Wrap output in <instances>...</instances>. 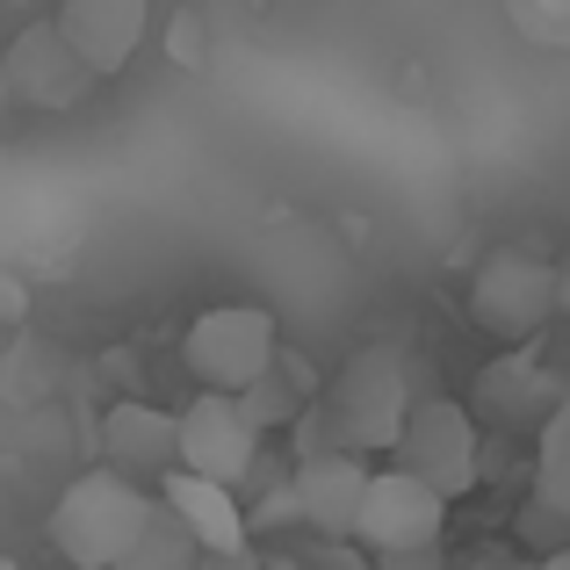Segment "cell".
Segmentation results:
<instances>
[{
    "label": "cell",
    "mask_w": 570,
    "mask_h": 570,
    "mask_svg": "<svg viewBox=\"0 0 570 570\" xmlns=\"http://www.w3.org/2000/svg\"><path fill=\"white\" fill-rule=\"evenodd\" d=\"M419 390H412V362H404L390 340H376V347H354L347 368L333 376V390L318 397L325 412V433H333V455H390L404 433V419H412Z\"/></svg>",
    "instance_id": "1"
},
{
    "label": "cell",
    "mask_w": 570,
    "mask_h": 570,
    "mask_svg": "<svg viewBox=\"0 0 570 570\" xmlns=\"http://www.w3.org/2000/svg\"><path fill=\"white\" fill-rule=\"evenodd\" d=\"M145 513H153V491L145 484H124V476H109V470H87V476H72V484L58 491L43 534H51V549L72 570H116V557L138 542Z\"/></svg>",
    "instance_id": "2"
},
{
    "label": "cell",
    "mask_w": 570,
    "mask_h": 570,
    "mask_svg": "<svg viewBox=\"0 0 570 570\" xmlns=\"http://www.w3.org/2000/svg\"><path fill=\"white\" fill-rule=\"evenodd\" d=\"M557 311H563V275H557V261H542L528 246L484 253V267L470 275V318L499 347H534Z\"/></svg>",
    "instance_id": "3"
},
{
    "label": "cell",
    "mask_w": 570,
    "mask_h": 570,
    "mask_svg": "<svg viewBox=\"0 0 570 570\" xmlns=\"http://www.w3.org/2000/svg\"><path fill=\"white\" fill-rule=\"evenodd\" d=\"M275 354H282V325H275V311H261V304H217V311H203L181 340V362H188V376L203 383V397H246V390L275 368Z\"/></svg>",
    "instance_id": "4"
},
{
    "label": "cell",
    "mask_w": 570,
    "mask_h": 570,
    "mask_svg": "<svg viewBox=\"0 0 570 570\" xmlns=\"http://www.w3.org/2000/svg\"><path fill=\"white\" fill-rule=\"evenodd\" d=\"M390 455H397L390 470H404L412 484H426L441 505L470 499V491L484 484V441H476V419L462 412L455 397H419Z\"/></svg>",
    "instance_id": "5"
},
{
    "label": "cell",
    "mask_w": 570,
    "mask_h": 570,
    "mask_svg": "<svg viewBox=\"0 0 570 570\" xmlns=\"http://www.w3.org/2000/svg\"><path fill=\"white\" fill-rule=\"evenodd\" d=\"M174 470L217 491H238L261 470V433L238 412V397H195L174 412Z\"/></svg>",
    "instance_id": "6"
},
{
    "label": "cell",
    "mask_w": 570,
    "mask_h": 570,
    "mask_svg": "<svg viewBox=\"0 0 570 570\" xmlns=\"http://www.w3.org/2000/svg\"><path fill=\"white\" fill-rule=\"evenodd\" d=\"M441 528H448V505L433 499L426 484H412L404 470H368L362 513H354L347 542H362L376 563H390V557H426V549H441Z\"/></svg>",
    "instance_id": "7"
},
{
    "label": "cell",
    "mask_w": 570,
    "mask_h": 570,
    "mask_svg": "<svg viewBox=\"0 0 570 570\" xmlns=\"http://www.w3.org/2000/svg\"><path fill=\"white\" fill-rule=\"evenodd\" d=\"M0 87H8V109H43V116H66L95 95V80L80 72V58L58 43L51 22H29L8 37L0 51Z\"/></svg>",
    "instance_id": "8"
},
{
    "label": "cell",
    "mask_w": 570,
    "mask_h": 570,
    "mask_svg": "<svg viewBox=\"0 0 570 570\" xmlns=\"http://www.w3.org/2000/svg\"><path fill=\"white\" fill-rule=\"evenodd\" d=\"M58 43L80 58L87 80H116V72L138 58V43L153 37V8L145 0H66L51 14Z\"/></svg>",
    "instance_id": "9"
},
{
    "label": "cell",
    "mask_w": 570,
    "mask_h": 570,
    "mask_svg": "<svg viewBox=\"0 0 570 570\" xmlns=\"http://www.w3.org/2000/svg\"><path fill=\"white\" fill-rule=\"evenodd\" d=\"M462 412H484V419H499V426H520V419H549V412H563V383L549 376V362H542V347H505L499 362H484L476 368V383H470V404Z\"/></svg>",
    "instance_id": "10"
},
{
    "label": "cell",
    "mask_w": 570,
    "mask_h": 570,
    "mask_svg": "<svg viewBox=\"0 0 570 570\" xmlns=\"http://www.w3.org/2000/svg\"><path fill=\"white\" fill-rule=\"evenodd\" d=\"M153 505L195 542V557H238V549H253L238 491H217V484H195V476L167 470V476H159V499H153Z\"/></svg>",
    "instance_id": "11"
},
{
    "label": "cell",
    "mask_w": 570,
    "mask_h": 570,
    "mask_svg": "<svg viewBox=\"0 0 570 570\" xmlns=\"http://www.w3.org/2000/svg\"><path fill=\"white\" fill-rule=\"evenodd\" d=\"M101 462H109V476H124V484L167 476L174 470V412L167 404H145V397L109 404V412H101Z\"/></svg>",
    "instance_id": "12"
},
{
    "label": "cell",
    "mask_w": 570,
    "mask_h": 570,
    "mask_svg": "<svg viewBox=\"0 0 570 570\" xmlns=\"http://www.w3.org/2000/svg\"><path fill=\"white\" fill-rule=\"evenodd\" d=\"M362 484H368V462L354 455H318V462H296L289 470V505L311 534L325 542H347L354 513H362Z\"/></svg>",
    "instance_id": "13"
},
{
    "label": "cell",
    "mask_w": 570,
    "mask_h": 570,
    "mask_svg": "<svg viewBox=\"0 0 570 570\" xmlns=\"http://www.w3.org/2000/svg\"><path fill=\"white\" fill-rule=\"evenodd\" d=\"M304 404H318V397H311V376H304V362L282 347V354H275V368H267V376L253 383L246 397H238V412H246V419H253V433L267 441V433L296 426V412H304Z\"/></svg>",
    "instance_id": "14"
},
{
    "label": "cell",
    "mask_w": 570,
    "mask_h": 570,
    "mask_svg": "<svg viewBox=\"0 0 570 570\" xmlns=\"http://www.w3.org/2000/svg\"><path fill=\"white\" fill-rule=\"evenodd\" d=\"M534 505L570 513V404L542 419V441H534Z\"/></svg>",
    "instance_id": "15"
},
{
    "label": "cell",
    "mask_w": 570,
    "mask_h": 570,
    "mask_svg": "<svg viewBox=\"0 0 570 570\" xmlns=\"http://www.w3.org/2000/svg\"><path fill=\"white\" fill-rule=\"evenodd\" d=\"M116 570H203V557H195V542L153 505V513H145V528H138V542L116 557Z\"/></svg>",
    "instance_id": "16"
},
{
    "label": "cell",
    "mask_w": 570,
    "mask_h": 570,
    "mask_svg": "<svg viewBox=\"0 0 570 570\" xmlns=\"http://www.w3.org/2000/svg\"><path fill=\"white\" fill-rule=\"evenodd\" d=\"M505 22H513L528 43H542V51H563L570 43V8L563 0H505Z\"/></svg>",
    "instance_id": "17"
},
{
    "label": "cell",
    "mask_w": 570,
    "mask_h": 570,
    "mask_svg": "<svg viewBox=\"0 0 570 570\" xmlns=\"http://www.w3.org/2000/svg\"><path fill=\"white\" fill-rule=\"evenodd\" d=\"M167 58L181 72H203L209 66V14L203 8H174L167 14Z\"/></svg>",
    "instance_id": "18"
},
{
    "label": "cell",
    "mask_w": 570,
    "mask_h": 570,
    "mask_svg": "<svg viewBox=\"0 0 570 570\" xmlns=\"http://www.w3.org/2000/svg\"><path fill=\"white\" fill-rule=\"evenodd\" d=\"M513 534L528 549H542V557H570V513H549V505H520V520H513Z\"/></svg>",
    "instance_id": "19"
},
{
    "label": "cell",
    "mask_w": 570,
    "mask_h": 570,
    "mask_svg": "<svg viewBox=\"0 0 570 570\" xmlns=\"http://www.w3.org/2000/svg\"><path fill=\"white\" fill-rule=\"evenodd\" d=\"M22 311H29L22 275H14V267H0V318H8V325H22Z\"/></svg>",
    "instance_id": "20"
},
{
    "label": "cell",
    "mask_w": 570,
    "mask_h": 570,
    "mask_svg": "<svg viewBox=\"0 0 570 570\" xmlns=\"http://www.w3.org/2000/svg\"><path fill=\"white\" fill-rule=\"evenodd\" d=\"M203 570H261L253 549H238V557H203Z\"/></svg>",
    "instance_id": "21"
},
{
    "label": "cell",
    "mask_w": 570,
    "mask_h": 570,
    "mask_svg": "<svg viewBox=\"0 0 570 570\" xmlns=\"http://www.w3.org/2000/svg\"><path fill=\"white\" fill-rule=\"evenodd\" d=\"M333 570H376V563H362V557H340Z\"/></svg>",
    "instance_id": "22"
},
{
    "label": "cell",
    "mask_w": 570,
    "mask_h": 570,
    "mask_svg": "<svg viewBox=\"0 0 570 570\" xmlns=\"http://www.w3.org/2000/svg\"><path fill=\"white\" fill-rule=\"evenodd\" d=\"M534 570H570V557H542V563H534Z\"/></svg>",
    "instance_id": "23"
},
{
    "label": "cell",
    "mask_w": 570,
    "mask_h": 570,
    "mask_svg": "<svg viewBox=\"0 0 570 570\" xmlns=\"http://www.w3.org/2000/svg\"><path fill=\"white\" fill-rule=\"evenodd\" d=\"M8 116H14V109H8V87H0V124H8Z\"/></svg>",
    "instance_id": "24"
},
{
    "label": "cell",
    "mask_w": 570,
    "mask_h": 570,
    "mask_svg": "<svg viewBox=\"0 0 570 570\" xmlns=\"http://www.w3.org/2000/svg\"><path fill=\"white\" fill-rule=\"evenodd\" d=\"M0 570H22V563H14V557H0Z\"/></svg>",
    "instance_id": "25"
},
{
    "label": "cell",
    "mask_w": 570,
    "mask_h": 570,
    "mask_svg": "<svg viewBox=\"0 0 570 570\" xmlns=\"http://www.w3.org/2000/svg\"><path fill=\"white\" fill-rule=\"evenodd\" d=\"M476 570H491V563H476Z\"/></svg>",
    "instance_id": "26"
}]
</instances>
